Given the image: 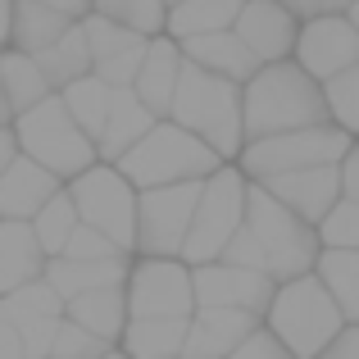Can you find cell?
Instances as JSON below:
<instances>
[{"label": "cell", "mask_w": 359, "mask_h": 359, "mask_svg": "<svg viewBox=\"0 0 359 359\" xmlns=\"http://www.w3.org/2000/svg\"><path fill=\"white\" fill-rule=\"evenodd\" d=\"M323 123H332L327 118L323 87H318L296 60L264 64L241 87V132H245V141L282 137V132H300V128H323Z\"/></svg>", "instance_id": "1"}, {"label": "cell", "mask_w": 359, "mask_h": 359, "mask_svg": "<svg viewBox=\"0 0 359 359\" xmlns=\"http://www.w3.org/2000/svg\"><path fill=\"white\" fill-rule=\"evenodd\" d=\"M168 123L187 128L191 137H201L223 164H237L245 132H241V87L228 78H214V73L182 64V78H177L173 105H168Z\"/></svg>", "instance_id": "2"}, {"label": "cell", "mask_w": 359, "mask_h": 359, "mask_svg": "<svg viewBox=\"0 0 359 359\" xmlns=\"http://www.w3.org/2000/svg\"><path fill=\"white\" fill-rule=\"evenodd\" d=\"M264 327H269L296 359H318L341 337L346 318H341V309H337V300L327 296L323 282H318L314 273H305V278L278 282L269 309H264Z\"/></svg>", "instance_id": "3"}, {"label": "cell", "mask_w": 359, "mask_h": 359, "mask_svg": "<svg viewBox=\"0 0 359 359\" xmlns=\"http://www.w3.org/2000/svg\"><path fill=\"white\" fill-rule=\"evenodd\" d=\"M114 168L137 191H155V187H177V182H205L210 173L223 168V159L187 128L159 118Z\"/></svg>", "instance_id": "4"}, {"label": "cell", "mask_w": 359, "mask_h": 359, "mask_svg": "<svg viewBox=\"0 0 359 359\" xmlns=\"http://www.w3.org/2000/svg\"><path fill=\"white\" fill-rule=\"evenodd\" d=\"M14 141H18V155L41 164L46 173H55L60 182H73L78 173H87L96 159V141L73 123V114L64 109L60 96H46L41 105L23 109L14 118Z\"/></svg>", "instance_id": "5"}, {"label": "cell", "mask_w": 359, "mask_h": 359, "mask_svg": "<svg viewBox=\"0 0 359 359\" xmlns=\"http://www.w3.org/2000/svg\"><path fill=\"white\" fill-rule=\"evenodd\" d=\"M245 232L255 237V245L264 250V269H269L273 282H291V278H305L314 273L318 264V232L309 228L305 219L278 205L264 187L250 182L245 191Z\"/></svg>", "instance_id": "6"}, {"label": "cell", "mask_w": 359, "mask_h": 359, "mask_svg": "<svg viewBox=\"0 0 359 359\" xmlns=\"http://www.w3.org/2000/svg\"><path fill=\"white\" fill-rule=\"evenodd\" d=\"M355 137L341 132L337 123L323 128H300V132H282V137H264V141H245L237 168L245 182H269L282 173H300V168H323V164H341L351 155Z\"/></svg>", "instance_id": "7"}, {"label": "cell", "mask_w": 359, "mask_h": 359, "mask_svg": "<svg viewBox=\"0 0 359 359\" xmlns=\"http://www.w3.org/2000/svg\"><path fill=\"white\" fill-rule=\"evenodd\" d=\"M245 191H250V182L241 177L237 164H223L219 173H210L201 182L196 219H191V232H187V245H182V264L187 269L214 264L223 255V245L241 232V223H245Z\"/></svg>", "instance_id": "8"}, {"label": "cell", "mask_w": 359, "mask_h": 359, "mask_svg": "<svg viewBox=\"0 0 359 359\" xmlns=\"http://www.w3.org/2000/svg\"><path fill=\"white\" fill-rule=\"evenodd\" d=\"M78 223H87L91 232L109 237L118 250L137 255V187L118 173L114 164H91L87 173H78L73 182H64Z\"/></svg>", "instance_id": "9"}, {"label": "cell", "mask_w": 359, "mask_h": 359, "mask_svg": "<svg viewBox=\"0 0 359 359\" xmlns=\"http://www.w3.org/2000/svg\"><path fill=\"white\" fill-rule=\"evenodd\" d=\"M201 182L155 187L137 196V255L141 259H182L187 232L196 219Z\"/></svg>", "instance_id": "10"}, {"label": "cell", "mask_w": 359, "mask_h": 359, "mask_svg": "<svg viewBox=\"0 0 359 359\" xmlns=\"http://www.w3.org/2000/svg\"><path fill=\"white\" fill-rule=\"evenodd\" d=\"M123 291H128V318H191L196 314L191 269L182 259H141L137 255Z\"/></svg>", "instance_id": "11"}, {"label": "cell", "mask_w": 359, "mask_h": 359, "mask_svg": "<svg viewBox=\"0 0 359 359\" xmlns=\"http://www.w3.org/2000/svg\"><path fill=\"white\" fill-rule=\"evenodd\" d=\"M291 60H296L300 69L323 87L327 78H337V73H346V69L359 64V27L346 14L309 18V23H300V36H296Z\"/></svg>", "instance_id": "12"}, {"label": "cell", "mask_w": 359, "mask_h": 359, "mask_svg": "<svg viewBox=\"0 0 359 359\" xmlns=\"http://www.w3.org/2000/svg\"><path fill=\"white\" fill-rule=\"evenodd\" d=\"M191 287H196V309H241V314H255L264 323V309H269L278 282L264 278V273L214 259L191 269Z\"/></svg>", "instance_id": "13"}, {"label": "cell", "mask_w": 359, "mask_h": 359, "mask_svg": "<svg viewBox=\"0 0 359 359\" xmlns=\"http://www.w3.org/2000/svg\"><path fill=\"white\" fill-rule=\"evenodd\" d=\"M232 32L241 36V46L264 69V64L291 60L296 36H300V18L291 14L282 0H241V14H237V23H232Z\"/></svg>", "instance_id": "14"}, {"label": "cell", "mask_w": 359, "mask_h": 359, "mask_svg": "<svg viewBox=\"0 0 359 359\" xmlns=\"http://www.w3.org/2000/svg\"><path fill=\"white\" fill-rule=\"evenodd\" d=\"M82 32H87V46H91V73H96L105 87H114V91L132 87L141 60H146L150 36H137V32H128V27H114V23H105V18H96V14L82 18Z\"/></svg>", "instance_id": "15"}, {"label": "cell", "mask_w": 359, "mask_h": 359, "mask_svg": "<svg viewBox=\"0 0 359 359\" xmlns=\"http://www.w3.org/2000/svg\"><path fill=\"white\" fill-rule=\"evenodd\" d=\"M0 305L14 318L27 359H50L55 332H60V323H64V300L46 287V278L32 282V287H18V291H9V296H0Z\"/></svg>", "instance_id": "16"}, {"label": "cell", "mask_w": 359, "mask_h": 359, "mask_svg": "<svg viewBox=\"0 0 359 359\" xmlns=\"http://www.w3.org/2000/svg\"><path fill=\"white\" fill-rule=\"evenodd\" d=\"M273 196L278 205H287L296 219H305L309 228L327 219L337 201H341V164H323V168H300V173H282L269 182H255Z\"/></svg>", "instance_id": "17"}, {"label": "cell", "mask_w": 359, "mask_h": 359, "mask_svg": "<svg viewBox=\"0 0 359 359\" xmlns=\"http://www.w3.org/2000/svg\"><path fill=\"white\" fill-rule=\"evenodd\" d=\"M132 259L137 255H114V259H50L46 264V287L69 305L78 296H91V291H105V287H123L132 273Z\"/></svg>", "instance_id": "18"}, {"label": "cell", "mask_w": 359, "mask_h": 359, "mask_svg": "<svg viewBox=\"0 0 359 359\" xmlns=\"http://www.w3.org/2000/svg\"><path fill=\"white\" fill-rule=\"evenodd\" d=\"M64 191V182L55 173H46L41 164L18 155L14 164L5 168L0 177V219H14V223H32L55 196Z\"/></svg>", "instance_id": "19"}, {"label": "cell", "mask_w": 359, "mask_h": 359, "mask_svg": "<svg viewBox=\"0 0 359 359\" xmlns=\"http://www.w3.org/2000/svg\"><path fill=\"white\" fill-rule=\"evenodd\" d=\"M182 64H187L182 60V46H177L173 36H155V41L146 46V60H141L137 78H132V96H137L155 118H164L168 105H173V91H177V78H182Z\"/></svg>", "instance_id": "20"}, {"label": "cell", "mask_w": 359, "mask_h": 359, "mask_svg": "<svg viewBox=\"0 0 359 359\" xmlns=\"http://www.w3.org/2000/svg\"><path fill=\"white\" fill-rule=\"evenodd\" d=\"M255 327H259V318L241 314V309H196L191 327H187V355L191 359H228Z\"/></svg>", "instance_id": "21"}, {"label": "cell", "mask_w": 359, "mask_h": 359, "mask_svg": "<svg viewBox=\"0 0 359 359\" xmlns=\"http://www.w3.org/2000/svg\"><path fill=\"white\" fill-rule=\"evenodd\" d=\"M46 264H50V255L41 250L32 223L0 219V296H9V291H18V287H32V282H41Z\"/></svg>", "instance_id": "22"}, {"label": "cell", "mask_w": 359, "mask_h": 359, "mask_svg": "<svg viewBox=\"0 0 359 359\" xmlns=\"http://www.w3.org/2000/svg\"><path fill=\"white\" fill-rule=\"evenodd\" d=\"M182 46V60L196 64V69L214 73V78H228L245 87V82L259 73V60L241 46L237 32H210V36H191V41H177Z\"/></svg>", "instance_id": "23"}, {"label": "cell", "mask_w": 359, "mask_h": 359, "mask_svg": "<svg viewBox=\"0 0 359 359\" xmlns=\"http://www.w3.org/2000/svg\"><path fill=\"white\" fill-rule=\"evenodd\" d=\"M155 123H159V118L150 114V109L141 105L137 96H132V87L114 91L109 118H105V128H100V137H96V159H100V164H118V159L128 155V150L137 146V141L146 137Z\"/></svg>", "instance_id": "24"}, {"label": "cell", "mask_w": 359, "mask_h": 359, "mask_svg": "<svg viewBox=\"0 0 359 359\" xmlns=\"http://www.w3.org/2000/svg\"><path fill=\"white\" fill-rule=\"evenodd\" d=\"M191 318H128L118 351L128 359H182Z\"/></svg>", "instance_id": "25"}, {"label": "cell", "mask_w": 359, "mask_h": 359, "mask_svg": "<svg viewBox=\"0 0 359 359\" xmlns=\"http://www.w3.org/2000/svg\"><path fill=\"white\" fill-rule=\"evenodd\" d=\"M64 318L78 327H87L91 337H100L105 346L123 341V327H128V291L123 287H105L91 291V296H78L64 305Z\"/></svg>", "instance_id": "26"}, {"label": "cell", "mask_w": 359, "mask_h": 359, "mask_svg": "<svg viewBox=\"0 0 359 359\" xmlns=\"http://www.w3.org/2000/svg\"><path fill=\"white\" fill-rule=\"evenodd\" d=\"M237 14L241 0H182V5H168L164 36L191 41V36H210V32H232Z\"/></svg>", "instance_id": "27"}, {"label": "cell", "mask_w": 359, "mask_h": 359, "mask_svg": "<svg viewBox=\"0 0 359 359\" xmlns=\"http://www.w3.org/2000/svg\"><path fill=\"white\" fill-rule=\"evenodd\" d=\"M69 18H60L55 9L36 5V0H14V18H9V50H23V55H41L69 32Z\"/></svg>", "instance_id": "28"}, {"label": "cell", "mask_w": 359, "mask_h": 359, "mask_svg": "<svg viewBox=\"0 0 359 359\" xmlns=\"http://www.w3.org/2000/svg\"><path fill=\"white\" fill-rule=\"evenodd\" d=\"M36 64H41V78L50 82L55 96H60L64 87H73L78 78H87V73H91V46H87V32H82V23H73L69 32H64L60 41L50 46V50L36 55Z\"/></svg>", "instance_id": "29"}, {"label": "cell", "mask_w": 359, "mask_h": 359, "mask_svg": "<svg viewBox=\"0 0 359 359\" xmlns=\"http://www.w3.org/2000/svg\"><path fill=\"white\" fill-rule=\"evenodd\" d=\"M314 278L327 287L346 323H359V250H318Z\"/></svg>", "instance_id": "30"}, {"label": "cell", "mask_w": 359, "mask_h": 359, "mask_svg": "<svg viewBox=\"0 0 359 359\" xmlns=\"http://www.w3.org/2000/svg\"><path fill=\"white\" fill-rule=\"evenodd\" d=\"M0 87H5V100H9V109H14V118L23 114V109L41 105L46 96H55L50 82L41 78V64H36L32 55H23V50L0 55Z\"/></svg>", "instance_id": "31"}, {"label": "cell", "mask_w": 359, "mask_h": 359, "mask_svg": "<svg viewBox=\"0 0 359 359\" xmlns=\"http://www.w3.org/2000/svg\"><path fill=\"white\" fill-rule=\"evenodd\" d=\"M60 100H64V109L73 114V123L96 141L100 128H105V118H109V105H114V87H105L96 73H87V78H78L73 87H64Z\"/></svg>", "instance_id": "32"}, {"label": "cell", "mask_w": 359, "mask_h": 359, "mask_svg": "<svg viewBox=\"0 0 359 359\" xmlns=\"http://www.w3.org/2000/svg\"><path fill=\"white\" fill-rule=\"evenodd\" d=\"M91 14L114 27H128L137 36H150V41L164 36V23H168L164 0H91Z\"/></svg>", "instance_id": "33"}, {"label": "cell", "mask_w": 359, "mask_h": 359, "mask_svg": "<svg viewBox=\"0 0 359 359\" xmlns=\"http://www.w3.org/2000/svg\"><path fill=\"white\" fill-rule=\"evenodd\" d=\"M32 232H36V241H41V250L50 255V259H55V255H64L69 237L78 232V210H73L69 191H60L41 214H36V219H32Z\"/></svg>", "instance_id": "34"}, {"label": "cell", "mask_w": 359, "mask_h": 359, "mask_svg": "<svg viewBox=\"0 0 359 359\" xmlns=\"http://www.w3.org/2000/svg\"><path fill=\"white\" fill-rule=\"evenodd\" d=\"M323 100H327V118L359 141V64L323 82Z\"/></svg>", "instance_id": "35"}, {"label": "cell", "mask_w": 359, "mask_h": 359, "mask_svg": "<svg viewBox=\"0 0 359 359\" xmlns=\"http://www.w3.org/2000/svg\"><path fill=\"white\" fill-rule=\"evenodd\" d=\"M314 232H318L323 250H359V201H346L341 196Z\"/></svg>", "instance_id": "36"}, {"label": "cell", "mask_w": 359, "mask_h": 359, "mask_svg": "<svg viewBox=\"0 0 359 359\" xmlns=\"http://www.w3.org/2000/svg\"><path fill=\"white\" fill-rule=\"evenodd\" d=\"M109 351H118V346H105L100 337H91L87 327H78V323H69V318H64L60 332H55L50 359H105Z\"/></svg>", "instance_id": "37"}, {"label": "cell", "mask_w": 359, "mask_h": 359, "mask_svg": "<svg viewBox=\"0 0 359 359\" xmlns=\"http://www.w3.org/2000/svg\"><path fill=\"white\" fill-rule=\"evenodd\" d=\"M114 255H128V250H118L109 237L91 232L87 223H78V232H73L69 245H64V259H114ZM55 259H60V255H55Z\"/></svg>", "instance_id": "38"}, {"label": "cell", "mask_w": 359, "mask_h": 359, "mask_svg": "<svg viewBox=\"0 0 359 359\" xmlns=\"http://www.w3.org/2000/svg\"><path fill=\"white\" fill-rule=\"evenodd\" d=\"M228 359H296V355H291L287 346H282L278 337H273L269 327L259 323V327H255V332L245 337V341H241V346H237V351H232Z\"/></svg>", "instance_id": "39"}, {"label": "cell", "mask_w": 359, "mask_h": 359, "mask_svg": "<svg viewBox=\"0 0 359 359\" xmlns=\"http://www.w3.org/2000/svg\"><path fill=\"white\" fill-rule=\"evenodd\" d=\"M0 359H27V351H23V337H18L14 318L5 314V305H0Z\"/></svg>", "instance_id": "40"}, {"label": "cell", "mask_w": 359, "mask_h": 359, "mask_svg": "<svg viewBox=\"0 0 359 359\" xmlns=\"http://www.w3.org/2000/svg\"><path fill=\"white\" fill-rule=\"evenodd\" d=\"M318 359H359V323H346L341 337H337Z\"/></svg>", "instance_id": "41"}, {"label": "cell", "mask_w": 359, "mask_h": 359, "mask_svg": "<svg viewBox=\"0 0 359 359\" xmlns=\"http://www.w3.org/2000/svg\"><path fill=\"white\" fill-rule=\"evenodd\" d=\"M36 5L55 9L60 18H69V23H82V18L91 14V0H36Z\"/></svg>", "instance_id": "42"}, {"label": "cell", "mask_w": 359, "mask_h": 359, "mask_svg": "<svg viewBox=\"0 0 359 359\" xmlns=\"http://www.w3.org/2000/svg\"><path fill=\"white\" fill-rule=\"evenodd\" d=\"M14 159H18V141H14V123H9V128H0V177Z\"/></svg>", "instance_id": "43"}, {"label": "cell", "mask_w": 359, "mask_h": 359, "mask_svg": "<svg viewBox=\"0 0 359 359\" xmlns=\"http://www.w3.org/2000/svg\"><path fill=\"white\" fill-rule=\"evenodd\" d=\"M282 5H287L291 14L300 18V23H309V18H318V14H323V0H282Z\"/></svg>", "instance_id": "44"}, {"label": "cell", "mask_w": 359, "mask_h": 359, "mask_svg": "<svg viewBox=\"0 0 359 359\" xmlns=\"http://www.w3.org/2000/svg\"><path fill=\"white\" fill-rule=\"evenodd\" d=\"M9 18H14V0H0V55L9 50Z\"/></svg>", "instance_id": "45"}, {"label": "cell", "mask_w": 359, "mask_h": 359, "mask_svg": "<svg viewBox=\"0 0 359 359\" xmlns=\"http://www.w3.org/2000/svg\"><path fill=\"white\" fill-rule=\"evenodd\" d=\"M355 0H323V14H346Z\"/></svg>", "instance_id": "46"}, {"label": "cell", "mask_w": 359, "mask_h": 359, "mask_svg": "<svg viewBox=\"0 0 359 359\" xmlns=\"http://www.w3.org/2000/svg\"><path fill=\"white\" fill-rule=\"evenodd\" d=\"M14 123V109H9V100H5V87H0V128H9Z\"/></svg>", "instance_id": "47"}, {"label": "cell", "mask_w": 359, "mask_h": 359, "mask_svg": "<svg viewBox=\"0 0 359 359\" xmlns=\"http://www.w3.org/2000/svg\"><path fill=\"white\" fill-rule=\"evenodd\" d=\"M346 18H351V23L359 27V0H355V5H351V9H346Z\"/></svg>", "instance_id": "48"}, {"label": "cell", "mask_w": 359, "mask_h": 359, "mask_svg": "<svg viewBox=\"0 0 359 359\" xmlns=\"http://www.w3.org/2000/svg\"><path fill=\"white\" fill-rule=\"evenodd\" d=\"M105 359H128V355H123V351H109V355H105Z\"/></svg>", "instance_id": "49"}, {"label": "cell", "mask_w": 359, "mask_h": 359, "mask_svg": "<svg viewBox=\"0 0 359 359\" xmlns=\"http://www.w3.org/2000/svg\"><path fill=\"white\" fill-rule=\"evenodd\" d=\"M164 5H182V0H164Z\"/></svg>", "instance_id": "50"}, {"label": "cell", "mask_w": 359, "mask_h": 359, "mask_svg": "<svg viewBox=\"0 0 359 359\" xmlns=\"http://www.w3.org/2000/svg\"><path fill=\"white\" fill-rule=\"evenodd\" d=\"M182 359H191V355H182Z\"/></svg>", "instance_id": "51"}]
</instances>
